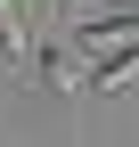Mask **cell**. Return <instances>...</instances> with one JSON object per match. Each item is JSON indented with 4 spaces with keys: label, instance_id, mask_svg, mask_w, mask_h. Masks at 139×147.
<instances>
[{
    "label": "cell",
    "instance_id": "6da1fadb",
    "mask_svg": "<svg viewBox=\"0 0 139 147\" xmlns=\"http://www.w3.org/2000/svg\"><path fill=\"white\" fill-rule=\"evenodd\" d=\"M139 74V49L131 41H107V49H90V65H82V90H123Z\"/></svg>",
    "mask_w": 139,
    "mask_h": 147
},
{
    "label": "cell",
    "instance_id": "7a4b0ae2",
    "mask_svg": "<svg viewBox=\"0 0 139 147\" xmlns=\"http://www.w3.org/2000/svg\"><path fill=\"white\" fill-rule=\"evenodd\" d=\"M131 8H107V16H98V25H74V49H107V41H131Z\"/></svg>",
    "mask_w": 139,
    "mask_h": 147
},
{
    "label": "cell",
    "instance_id": "3957f363",
    "mask_svg": "<svg viewBox=\"0 0 139 147\" xmlns=\"http://www.w3.org/2000/svg\"><path fill=\"white\" fill-rule=\"evenodd\" d=\"M33 65H41V82H49V90H82V49H41Z\"/></svg>",
    "mask_w": 139,
    "mask_h": 147
},
{
    "label": "cell",
    "instance_id": "277c9868",
    "mask_svg": "<svg viewBox=\"0 0 139 147\" xmlns=\"http://www.w3.org/2000/svg\"><path fill=\"white\" fill-rule=\"evenodd\" d=\"M0 57H8V65L25 57V25H16V0H0Z\"/></svg>",
    "mask_w": 139,
    "mask_h": 147
},
{
    "label": "cell",
    "instance_id": "5b68a950",
    "mask_svg": "<svg viewBox=\"0 0 139 147\" xmlns=\"http://www.w3.org/2000/svg\"><path fill=\"white\" fill-rule=\"evenodd\" d=\"M107 8H131V0H107Z\"/></svg>",
    "mask_w": 139,
    "mask_h": 147
}]
</instances>
